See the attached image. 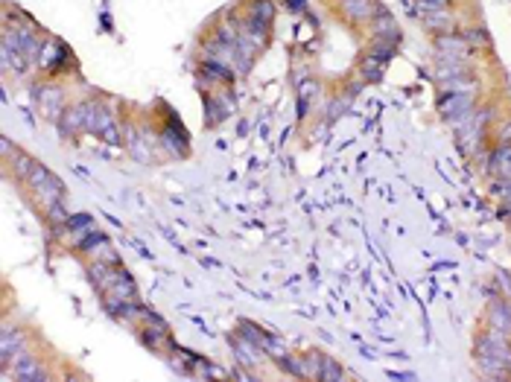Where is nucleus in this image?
<instances>
[{
    "mask_svg": "<svg viewBox=\"0 0 511 382\" xmlns=\"http://www.w3.org/2000/svg\"><path fill=\"white\" fill-rule=\"evenodd\" d=\"M438 53L441 56H456V59H465L470 53V44L465 36H441L438 38Z\"/></svg>",
    "mask_w": 511,
    "mask_h": 382,
    "instance_id": "5",
    "label": "nucleus"
},
{
    "mask_svg": "<svg viewBox=\"0 0 511 382\" xmlns=\"http://www.w3.org/2000/svg\"><path fill=\"white\" fill-rule=\"evenodd\" d=\"M24 181H27V184H29L32 190L38 193V198H41V202H44L47 207L62 202V196H64V184H62V181H59L50 170H47V167H41V163L32 161V167L27 170Z\"/></svg>",
    "mask_w": 511,
    "mask_h": 382,
    "instance_id": "1",
    "label": "nucleus"
},
{
    "mask_svg": "<svg viewBox=\"0 0 511 382\" xmlns=\"http://www.w3.org/2000/svg\"><path fill=\"white\" fill-rule=\"evenodd\" d=\"M491 324L500 330V333H511V309L508 307H503V304H497L491 309Z\"/></svg>",
    "mask_w": 511,
    "mask_h": 382,
    "instance_id": "11",
    "label": "nucleus"
},
{
    "mask_svg": "<svg viewBox=\"0 0 511 382\" xmlns=\"http://www.w3.org/2000/svg\"><path fill=\"white\" fill-rule=\"evenodd\" d=\"M371 24H374V36L377 38H394V41H398L401 32H398V27H394V21L389 18L386 9H377V18Z\"/></svg>",
    "mask_w": 511,
    "mask_h": 382,
    "instance_id": "7",
    "label": "nucleus"
},
{
    "mask_svg": "<svg viewBox=\"0 0 511 382\" xmlns=\"http://www.w3.org/2000/svg\"><path fill=\"white\" fill-rule=\"evenodd\" d=\"M391 53H394V38H377V41H374V47H371V56L383 59V61H389V59H391Z\"/></svg>",
    "mask_w": 511,
    "mask_h": 382,
    "instance_id": "14",
    "label": "nucleus"
},
{
    "mask_svg": "<svg viewBox=\"0 0 511 382\" xmlns=\"http://www.w3.org/2000/svg\"><path fill=\"white\" fill-rule=\"evenodd\" d=\"M438 111H441V117H447L456 128L465 126L470 120V114H473V94H468V91H447V94H441Z\"/></svg>",
    "mask_w": 511,
    "mask_h": 382,
    "instance_id": "2",
    "label": "nucleus"
},
{
    "mask_svg": "<svg viewBox=\"0 0 511 382\" xmlns=\"http://www.w3.org/2000/svg\"><path fill=\"white\" fill-rule=\"evenodd\" d=\"M68 228L73 230V234H82L85 228H91V216H71V219H68Z\"/></svg>",
    "mask_w": 511,
    "mask_h": 382,
    "instance_id": "16",
    "label": "nucleus"
},
{
    "mask_svg": "<svg viewBox=\"0 0 511 382\" xmlns=\"http://www.w3.org/2000/svg\"><path fill=\"white\" fill-rule=\"evenodd\" d=\"M383 68H386V61L383 59H377V56H368L366 61H362V79H368V82H377L383 76Z\"/></svg>",
    "mask_w": 511,
    "mask_h": 382,
    "instance_id": "12",
    "label": "nucleus"
},
{
    "mask_svg": "<svg viewBox=\"0 0 511 382\" xmlns=\"http://www.w3.org/2000/svg\"><path fill=\"white\" fill-rule=\"evenodd\" d=\"M491 170L511 181V146H503V149H497V152L491 155Z\"/></svg>",
    "mask_w": 511,
    "mask_h": 382,
    "instance_id": "8",
    "label": "nucleus"
},
{
    "mask_svg": "<svg viewBox=\"0 0 511 382\" xmlns=\"http://www.w3.org/2000/svg\"><path fill=\"white\" fill-rule=\"evenodd\" d=\"M307 365H310V374H316V376H322V379H342V376H345V371L339 368L333 359L319 356V353H310V356H307Z\"/></svg>",
    "mask_w": 511,
    "mask_h": 382,
    "instance_id": "3",
    "label": "nucleus"
},
{
    "mask_svg": "<svg viewBox=\"0 0 511 382\" xmlns=\"http://www.w3.org/2000/svg\"><path fill=\"white\" fill-rule=\"evenodd\" d=\"M202 73H205L210 82H234V73L228 71V64L213 61V59H208V61L202 64Z\"/></svg>",
    "mask_w": 511,
    "mask_h": 382,
    "instance_id": "9",
    "label": "nucleus"
},
{
    "mask_svg": "<svg viewBox=\"0 0 511 382\" xmlns=\"http://www.w3.org/2000/svg\"><path fill=\"white\" fill-rule=\"evenodd\" d=\"M15 376H18V379H29V382H41V379H47V371L41 368L36 359L18 356V362H15Z\"/></svg>",
    "mask_w": 511,
    "mask_h": 382,
    "instance_id": "6",
    "label": "nucleus"
},
{
    "mask_svg": "<svg viewBox=\"0 0 511 382\" xmlns=\"http://www.w3.org/2000/svg\"><path fill=\"white\" fill-rule=\"evenodd\" d=\"M272 15H275L272 0H254V3H252V18L263 21V24H269V21H272Z\"/></svg>",
    "mask_w": 511,
    "mask_h": 382,
    "instance_id": "13",
    "label": "nucleus"
},
{
    "mask_svg": "<svg viewBox=\"0 0 511 382\" xmlns=\"http://www.w3.org/2000/svg\"><path fill=\"white\" fill-rule=\"evenodd\" d=\"M342 9L354 21H368V18H374L380 6H377L374 0H342Z\"/></svg>",
    "mask_w": 511,
    "mask_h": 382,
    "instance_id": "4",
    "label": "nucleus"
},
{
    "mask_svg": "<svg viewBox=\"0 0 511 382\" xmlns=\"http://www.w3.org/2000/svg\"><path fill=\"white\" fill-rule=\"evenodd\" d=\"M418 9L426 15V12H444L447 9V0H418Z\"/></svg>",
    "mask_w": 511,
    "mask_h": 382,
    "instance_id": "15",
    "label": "nucleus"
},
{
    "mask_svg": "<svg viewBox=\"0 0 511 382\" xmlns=\"http://www.w3.org/2000/svg\"><path fill=\"white\" fill-rule=\"evenodd\" d=\"M103 242H106V234H100V230H94V234H91V237H85V240H82L79 245H82V248H85V251H91V248H96V245H103Z\"/></svg>",
    "mask_w": 511,
    "mask_h": 382,
    "instance_id": "17",
    "label": "nucleus"
},
{
    "mask_svg": "<svg viewBox=\"0 0 511 382\" xmlns=\"http://www.w3.org/2000/svg\"><path fill=\"white\" fill-rule=\"evenodd\" d=\"M21 333H12V330H3V341H0V347H3V362L9 365L12 362V356L21 351Z\"/></svg>",
    "mask_w": 511,
    "mask_h": 382,
    "instance_id": "10",
    "label": "nucleus"
},
{
    "mask_svg": "<svg viewBox=\"0 0 511 382\" xmlns=\"http://www.w3.org/2000/svg\"><path fill=\"white\" fill-rule=\"evenodd\" d=\"M287 6L292 9V12H304L307 6H304V0H287Z\"/></svg>",
    "mask_w": 511,
    "mask_h": 382,
    "instance_id": "18",
    "label": "nucleus"
}]
</instances>
